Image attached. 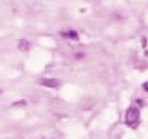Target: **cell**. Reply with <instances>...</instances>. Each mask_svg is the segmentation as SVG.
I'll return each instance as SVG.
<instances>
[{"mask_svg": "<svg viewBox=\"0 0 148 139\" xmlns=\"http://www.w3.org/2000/svg\"><path fill=\"white\" fill-rule=\"evenodd\" d=\"M139 122V109L131 106L130 109L126 111V124L130 127H136Z\"/></svg>", "mask_w": 148, "mask_h": 139, "instance_id": "obj_1", "label": "cell"}, {"mask_svg": "<svg viewBox=\"0 0 148 139\" xmlns=\"http://www.w3.org/2000/svg\"><path fill=\"white\" fill-rule=\"evenodd\" d=\"M41 85L44 86H49V88H58L61 83L59 80H55V78H50V80H41Z\"/></svg>", "mask_w": 148, "mask_h": 139, "instance_id": "obj_2", "label": "cell"}, {"mask_svg": "<svg viewBox=\"0 0 148 139\" xmlns=\"http://www.w3.org/2000/svg\"><path fill=\"white\" fill-rule=\"evenodd\" d=\"M64 36H67V38H70V39H78L77 31H67V33H64Z\"/></svg>", "mask_w": 148, "mask_h": 139, "instance_id": "obj_3", "label": "cell"}, {"mask_svg": "<svg viewBox=\"0 0 148 139\" xmlns=\"http://www.w3.org/2000/svg\"><path fill=\"white\" fill-rule=\"evenodd\" d=\"M19 45H21L22 50H28V47H30V44L27 41H21V42H19Z\"/></svg>", "mask_w": 148, "mask_h": 139, "instance_id": "obj_4", "label": "cell"}, {"mask_svg": "<svg viewBox=\"0 0 148 139\" xmlns=\"http://www.w3.org/2000/svg\"><path fill=\"white\" fill-rule=\"evenodd\" d=\"M143 89H145V91H147V92H148V81L145 83V85H143Z\"/></svg>", "mask_w": 148, "mask_h": 139, "instance_id": "obj_5", "label": "cell"}]
</instances>
